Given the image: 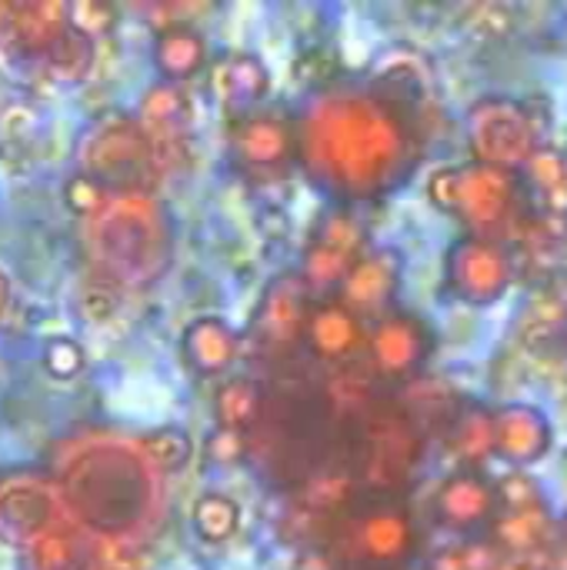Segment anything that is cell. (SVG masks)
Wrapping results in <instances>:
<instances>
[{"label": "cell", "instance_id": "1", "mask_svg": "<svg viewBox=\"0 0 567 570\" xmlns=\"http://www.w3.org/2000/svg\"><path fill=\"white\" fill-rule=\"evenodd\" d=\"M401 124L384 104L348 97L331 100L317 114L307 147H314V160L331 170V177L351 194H374L384 174L398 164L401 154Z\"/></svg>", "mask_w": 567, "mask_h": 570}, {"label": "cell", "instance_id": "2", "mask_svg": "<svg viewBox=\"0 0 567 570\" xmlns=\"http://www.w3.org/2000/svg\"><path fill=\"white\" fill-rule=\"evenodd\" d=\"M428 197L438 210L461 217L478 237L498 240L495 234L511 224V210L518 207V180L485 164L441 167L428 177Z\"/></svg>", "mask_w": 567, "mask_h": 570}, {"label": "cell", "instance_id": "3", "mask_svg": "<svg viewBox=\"0 0 567 570\" xmlns=\"http://www.w3.org/2000/svg\"><path fill=\"white\" fill-rule=\"evenodd\" d=\"M468 137H471V150H475V164L485 167H498L508 170L521 167L531 160V154L541 147L538 130L528 117V107L518 100H505V97H491V100H478L468 114Z\"/></svg>", "mask_w": 567, "mask_h": 570}, {"label": "cell", "instance_id": "4", "mask_svg": "<svg viewBox=\"0 0 567 570\" xmlns=\"http://www.w3.org/2000/svg\"><path fill=\"white\" fill-rule=\"evenodd\" d=\"M444 277L458 301L485 307L508 294V287L515 281V261L501 240L471 234L448 250Z\"/></svg>", "mask_w": 567, "mask_h": 570}, {"label": "cell", "instance_id": "5", "mask_svg": "<svg viewBox=\"0 0 567 570\" xmlns=\"http://www.w3.org/2000/svg\"><path fill=\"white\" fill-rule=\"evenodd\" d=\"M368 230L358 214L351 210H331L317 220L307 247H304V267L301 281L307 291H341L351 267L361 261Z\"/></svg>", "mask_w": 567, "mask_h": 570}, {"label": "cell", "instance_id": "6", "mask_svg": "<svg viewBox=\"0 0 567 570\" xmlns=\"http://www.w3.org/2000/svg\"><path fill=\"white\" fill-rule=\"evenodd\" d=\"M424 438L404 411L378 414L364 434V481L374 491H398L421 461Z\"/></svg>", "mask_w": 567, "mask_h": 570}, {"label": "cell", "instance_id": "7", "mask_svg": "<svg viewBox=\"0 0 567 570\" xmlns=\"http://www.w3.org/2000/svg\"><path fill=\"white\" fill-rule=\"evenodd\" d=\"M368 354L384 377H414V371L431 357V331L414 314H388L368 331Z\"/></svg>", "mask_w": 567, "mask_h": 570}, {"label": "cell", "instance_id": "8", "mask_svg": "<svg viewBox=\"0 0 567 570\" xmlns=\"http://www.w3.org/2000/svg\"><path fill=\"white\" fill-rule=\"evenodd\" d=\"M307 287L301 277H277L254 314V334L267 351H291L307 331Z\"/></svg>", "mask_w": 567, "mask_h": 570}, {"label": "cell", "instance_id": "9", "mask_svg": "<svg viewBox=\"0 0 567 570\" xmlns=\"http://www.w3.org/2000/svg\"><path fill=\"white\" fill-rule=\"evenodd\" d=\"M434 518L441 528L458 534H478L481 528H491L498 518L495 484L475 471H454L434 491Z\"/></svg>", "mask_w": 567, "mask_h": 570}, {"label": "cell", "instance_id": "10", "mask_svg": "<svg viewBox=\"0 0 567 570\" xmlns=\"http://www.w3.org/2000/svg\"><path fill=\"white\" fill-rule=\"evenodd\" d=\"M211 97L231 114H254V107L271 94V70L257 53L231 50L217 57L207 70Z\"/></svg>", "mask_w": 567, "mask_h": 570}, {"label": "cell", "instance_id": "11", "mask_svg": "<svg viewBox=\"0 0 567 570\" xmlns=\"http://www.w3.org/2000/svg\"><path fill=\"white\" fill-rule=\"evenodd\" d=\"M414 548L411 518L401 508H374L351 521V551L378 568L401 564Z\"/></svg>", "mask_w": 567, "mask_h": 570}, {"label": "cell", "instance_id": "12", "mask_svg": "<svg viewBox=\"0 0 567 570\" xmlns=\"http://www.w3.org/2000/svg\"><path fill=\"white\" fill-rule=\"evenodd\" d=\"M495 431H498V458L511 461L518 471L545 461L555 444L548 414L518 401L495 411Z\"/></svg>", "mask_w": 567, "mask_h": 570}, {"label": "cell", "instance_id": "13", "mask_svg": "<svg viewBox=\"0 0 567 570\" xmlns=\"http://www.w3.org/2000/svg\"><path fill=\"white\" fill-rule=\"evenodd\" d=\"M231 147L241 164L254 170H274L291 160L294 130L274 114H244L231 127Z\"/></svg>", "mask_w": 567, "mask_h": 570}, {"label": "cell", "instance_id": "14", "mask_svg": "<svg viewBox=\"0 0 567 570\" xmlns=\"http://www.w3.org/2000/svg\"><path fill=\"white\" fill-rule=\"evenodd\" d=\"M398 284H401V257L394 250H374L351 267V274L338 291V301L358 317L378 314L384 304H391Z\"/></svg>", "mask_w": 567, "mask_h": 570}, {"label": "cell", "instance_id": "15", "mask_svg": "<svg viewBox=\"0 0 567 570\" xmlns=\"http://www.w3.org/2000/svg\"><path fill=\"white\" fill-rule=\"evenodd\" d=\"M207 37L190 20H174L154 33V67L164 83H184L207 67Z\"/></svg>", "mask_w": 567, "mask_h": 570}, {"label": "cell", "instance_id": "16", "mask_svg": "<svg viewBox=\"0 0 567 570\" xmlns=\"http://www.w3.org/2000/svg\"><path fill=\"white\" fill-rule=\"evenodd\" d=\"M304 341L324 361H348L361 344H368L364 324L341 301H321L311 307Z\"/></svg>", "mask_w": 567, "mask_h": 570}, {"label": "cell", "instance_id": "17", "mask_svg": "<svg viewBox=\"0 0 567 570\" xmlns=\"http://www.w3.org/2000/svg\"><path fill=\"white\" fill-rule=\"evenodd\" d=\"M187 364L204 377H221L234 367L241 354V337L224 317H197L184 327L180 337Z\"/></svg>", "mask_w": 567, "mask_h": 570}, {"label": "cell", "instance_id": "18", "mask_svg": "<svg viewBox=\"0 0 567 570\" xmlns=\"http://www.w3.org/2000/svg\"><path fill=\"white\" fill-rule=\"evenodd\" d=\"M548 534H551L548 508L518 511V514H498L491 521V544L505 558H535L538 551H545Z\"/></svg>", "mask_w": 567, "mask_h": 570}, {"label": "cell", "instance_id": "19", "mask_svg": "<svg viewBox=\"0 0 567 570\" xmlns=\"http://www.w3.org/2000/svg\"><path fill=\"white\" fill-rule=\"evenodd\" d=\"M461 397L444 384V381H428V377H414L404 391V414L418 424V431L438 424L444 434L451 431V424L461 414Z\"/></svg>", "mask_w": 567, "mask_h": 570}, {"label": "cell", "instance_id": "20", "mask_svg": "<svg viewBox=\"0 0 567 570\" xmlns=\"http://www.w3.org/2000/svg\"><path fill=\"white\" fill-rule=\"evenodd\" d=\"M264 414V391L254 377H227L214 394V421L227 431H254Z\"/></svg>", "mask_w": 567, "mask_h": 570}, {"label": "cell", "instance_id": "21", "mask_svg": "<svg viewBox=\"0 0 567 570\" xmlns=\"http://www.w3.org/2000/svg\"><path fill=\"white\" fill-rule=\"evenodd\" d=\"M451 451L465 464H478L491 454H498V431H495V411L481 404H465L458 421L448 431Z\"/></svg>", "mask_w": 567, "mask_h": 570}, {"label": "cell", "instance_id": "22", "mask_svg": "<svg viewBox=\"0 0 567 570\" xmlns=\"http://www.w3.org/2000/svg\"><path fill=\"white\" fill-rule=\"evenodd\" d=\"M567 331V301L558 297L555 291H538L525 311H521V324H518V337L528 347H551Z\"/></svg>", "mask_w": 567, "mask_h": 570}, {"label": "cell", "instance_id": "23", "mask_svg": "<svg viewBox=\"0 0 567 570\" xmlns=\"http://www.w3.org/2000/svg\"><path fill=\"white\" fill-rule=\"evenodd\" d=\"M528 177L535 184V190L541 194L545 214L551 217H567V157L561 150L541 144L531 160L525 164Z\"/></svg>", "mask_w": 567, "mask_h": 570}, {"label": "cell", "instance_id": "24", "mask_svg": "<svg viewBox=\"0 0 567 570\" xmlns=\"http://www.w3.org/2000/svg\"><path fill=\"white\" fill-rule=\"evenodd\" d=\"M190 524L197 531L201 541L207 544H224L237 534L241 528V504L227 494H201L194 501V511H190Z\"/></svg>", "mask_w": 567, "mask_h": 570}, {"label": "cell", "instance_id": "25", "mask_svg": "<svg viewBox=\"0 0 567 570\" xmlns=\"http://www.w3.org/2000/svg\"><path fill=\"white\" fill-rule=\"evenodd\" d=\"M140 114H144V120H147V127L154 130V134H170V137H177V134H184V124H187V97H184V90L177 87V83H154L147 94H144V100H140Z\"/></svg>", "mask_w": 567, "mask_h": 570}, {"label": "cell", "instance_id": "26", "mask_svg": "<svg viewBox=\"0 0 567 570\" xmlns=\"http://www.w3.org/2000/svg\"><path fill=\"white\" fill-rule=\"evenodd\" d=\"M94 63V40L74 33L70 27L57 37V43L47 50L43 57V67L53 73V80L60 83H77Z\"/></svg>", "mask_w": 567, "mask_h": 570}, {"label": "cell", "instance_id": "27", "mask_svg": "<svg viewBox=\"0 0 567 570\" xmlns=\"http://www.w3.org/2000/svg\"><path fill=\"white\" fill-rule=\"evenodd\" d=\"M144 451L150 458V464L164 474H177L190 464L194 458V444H190V434L180 431V428H160L154 434L144 438Z\"/></svg>", "mask_w": 567, "mask_h": 570}, {"label": "cell", "instance_id": "28", "mask_svg": "<svg viewBox=\"0 0 567 570\" xmlns=\"http://www.w3.org/2000/svg\"><path fill=\"white\" fill-rule=\"evenodd\" d=\"M495 501H498V514H518V511H538L545 508V491L538 488V481L528 471H508L505 478H498L495 484Z\"/></svg>", "mask_w": 567, "mask_h": 570}, {"label": "cell", "instance_id": "29", "mask_svg": "<svg viewBox=\"0 0 567 570\" xmlns=\"http://www.w3.org/2000/svg\"><path fill=\"white\" fill-rule=\"evenodd\" d=\"M351 498H354V484H351L348 474H324V478L307 484L301 511H307V514H331V511L348 508Z\"/></svg>", "mask_w": 567, "mask_h": 570}, {"label": "cell", "instance_id": "30", "mask_svg": "<svg viewBox=\"0 0 567 570\" xmlns=\"http://www.w3.org/2000/svg\"><path fill=\"white\" fill-rule=\"evenodd\" d=\"M43 371L53 381H74L87 371V351L74 337H50L43 344Z\"/></svg>", "mask_w": 567, "mask_h": 570}, {"label": "cell", "instance_id": "31", "mask_svg": "<svg viewBox=\"0 0 567 570\" xmlns=\"http://www.w3.org/2000/svg\"><path fill=\"white\" fill-rule=\"evenodd\" d=\"M117 20V10L110 3H97V0H77L67 7V27L87 40L104 37Z\"/></svg>", "mask_w": 567, "mask_h": 570}, {"label": "cell", "instance_id": "32", "mask_svg": "<svg viewBox=\"0 0 567 570\" xmlns=\"http://www.w3.org/2000/svg\"><path fill=\"white\" fill-rule=\"evenodd\" d=\"M63 204H67V210H74L80 217L100 214V207L107 204V187L97 177H87V174L67 177V184H63Z\"/></svg>", "mask_w": 567, "mask_h": 570}, {"label": "cell", "instance_id": "33", "mask_svg": "<svg viewBox=\"0 0 567 570\" xmlns=\"http://www.w3.org/2000/svg\"><path fill=\"white\" fill-rule=\"evenodd\" d=\"M244 454H247V434H241V431L214 428L204 441V458L214 468H234L244 461Z\"/></svg>", "mask_w": 567, "mask_h": 570}, {"label": "cell", "instance_id": "34", "mask_svg": "<svg viewBox=\"0 0 567 570\" xmlns=\"http://www.w3.org/2000/svg\"><path fill=\"white\" fill-rule=\"evenodd\" d=\"M80 304H84V311L90 314V321H104V317H110L114 311H117V294H114V287H100V284H87L84 287V294H80Z\"/></svg>", "mask_w": 567, "mask_h": 570}, {"label": "cell", "instance_id": "35", "mask_svg": "<svg viewBox=\"0 0 567 570\" xmlns=\"http://www.w3.org/2000/svg\"><path fill=\"white\" fill-rule=\"evenodd\" d=\"M498 570H541L538 558H505Z\"/></svg>", "mask_w": 567, "mask_h": 570}, {"label": "cell", "instance_id": "36", "mask_svg": "<svg viewBox=\"0 0 567 570\" xmlns=\"http://www.w3.org/2000/svg\"><path fill=\"white\" fill-rule=\"evenodd\" d=\"M545 570H567V544L555 554H545Z\"/></svg>", "mask_w": 567, "mask_h": 570}, {"label": "cell", "instance_id": "37", "mask_svg": "<svg viewBox=\"0 0 567 570\" xmlns=\"http://www.w3.org/2000/svg\"><path fill=\"white\" fill-rule=\"evenodd\" d=\"M7 301H10V287H7V277L0 274V314H3V307H7Z\"/></svg>", "mask_w": 567, "mask_h": 570}]
</instances>
